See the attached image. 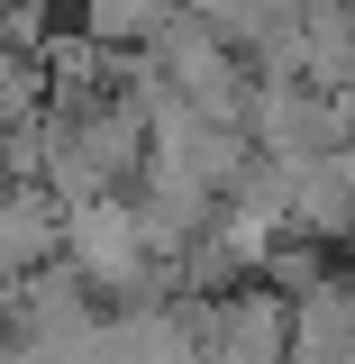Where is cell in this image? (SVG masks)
Segmentation results:
<instances>
[{
  "label": "cell",
  "mask_w": 355,
  "mask_h": 364,
  "mask_svg": "<svg viewBox=\"0 0 355 364\" xmlns=\"http://www.w3.org/2000/svg\"><path fill=\"white\" fill-rule=\"evenodd\" d=\"M182 318L201 337V364H292V291H273V282L182 301Z\"/></svg>",
  "instance_id": "6da1fadb"
},
{
  "label": "cell",
  "mask_w": 355,
  "mask_h": 364,
  "mask_svg": "<svg viewBox=\"0 0 355 364\" xmlns=\"http://www.w3.org/2000/svg\"><path fill=\"white\" fill-rule=\"evenodd\" d=\"M182 18H191L182 0H83V37L100 46V55H137V46L155 55Z\"/></svg>",
  "instance_id": "7a4b0ae2"
}]
</instances>
